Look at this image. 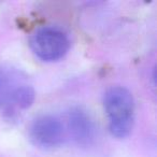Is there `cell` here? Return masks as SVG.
Here are the masks:
<instances>
[{
  "mask_svg": "<svg viewBox=\"0 0 157 157\" xmlns=\"http://www.w3.org/2000/svg\"><path fill=\"white\" fill-rule=\"evenodd\" d=\"M103 107L113 137L124 139L130 135L135 123V100L126 87L112 86L103 96Z\"/></svg>",
  "mask_w": 157,
  "mask_h": 157,
  "instance_id": "cell-1",
  "label": "cell"
},
{
  "mask_svg": "<svg viewBox=\"0 0 157 157\" xmlns=\"http://www.w3.org/2000/svg\"><path fill=\"white\" fill-rule=\"evenodd\" d=\"M29 45L39 59L45 63H53L65 57L70 48V40L57 27L42 26L30 36Z\"/></svg>",
  "mask_w": 157,
  "mask_h": 157,
  "instance_id": "cell-2",
  "label": "cell"
},
{
  "mask_svg": "<svg viewBox=\"0 0 157 157\" xmlns=\"http://www.w3.org/2000/svg\"><path fill=\"white\" fill-rule=\"evenodd\" d=\"M29 139L38 147H57L65 142V127L56 116L51 114L39 115L30 124Z\"/></svg>",
  "mask_w": 157,
  "mask_h": 157,
  "instance_id": "cell-3",
  "label": "cell"
},
{
  "mask_svg": "<svg viewBox=\"0 0 157 157\" xmlns=\"http://www.w3.org/2000/svg\"><path fill=\"white\" fill-rule=\"evenodd\" d=\"M67 128L72 140L81 146H88L96 137V124L86 110L74 107L67 113Z\"/></svg>",
  "mask_w": 157,
  "mask_h": 157,
  "instance_id": "cell-4",
  "label": "cell"
},
{
  "mask_svg": "<svg viewBox=\"0 0 157 157\" xmlns=\"http://www.w3.org/2000/svg\"><path fill=\"white\" fill-rule=\"evenodd\" d=\"M35 98L36 93L31 86L18 85L13 88L6 107H12L20 110H26L33 105Z\"/></svg>",
  "mask_w": 157,
  "mask_h": 157,
  "instance_id": "cell-5",
  "label": "cell"
},
{
  "mask_svg": "<svg viewBox=\"0 0 157 157\" xmlns=\"http://www.w3.org/2000/svg\"><path fill=\"white\" fill-rule=\"evenodd\" d=\"M15 86L12 84L10 75L0 68V108L7 105L9 97Z\"/></svg>",
  "mask_w": 157,
  "mask_h": 157,
  "instance_id": "cell-6",
  "label": "cell"
}]
</instances>
